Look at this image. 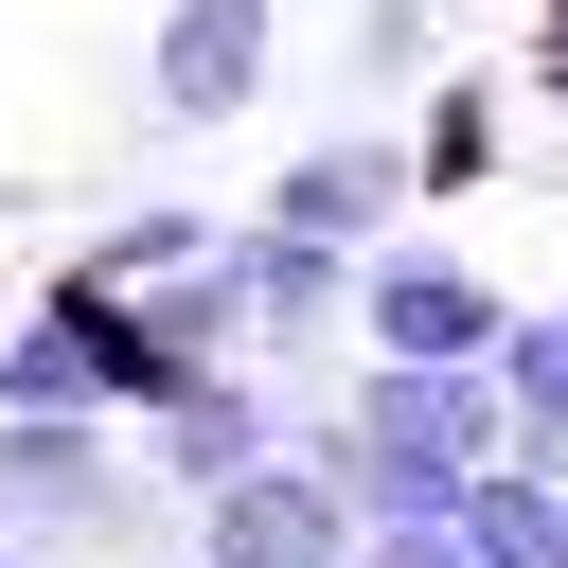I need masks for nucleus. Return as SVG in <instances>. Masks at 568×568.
<instances>
[{
  "label": "nucleus",
  "instance_id": "nucleus-1",
  "mask_svg": "<svg viewBox=\"0 0 568 568\" xmlns=\"http://www.w3.org/2000/svg\"><path fill=\"white\" fill-rule=\"evenodd\" d=\"M320 462L355 515H444L497 462V355H373V390L320 426Z\"/></svg>",
  "mask_w": 568,
  "mask_h": 568
},
{
  "label": "nucleus",
  "instance_id": "nucleus-2",
  "mask_svg": "<svg viewBox=\"0 0 568 568\" xmlns=\"http://www.w3.org/2000/svg\"><path fill=\"white\" fill-rule=\"evenodd\" d=\"M195 568H355L337 462H248V479H213V550H195Z\"/></svg>",
  "mask_w": 568,
  "mask_h": 568
},
{
  "label": "nucleus",
  "instance_id": "nucleus-3",
  "mask_svg": "<svg viewBox=\"0 0 568 568\" xmlns=\"http://www.w3.org/2000/svg\"><path fill=\"white\" fill-rule=\"evenodd\" d=\"M355 320H373V355H497V284L462 266V248H373L355 266Z\"/></svg>",
  "mask_w": 568,
  "mask_h": 568
},
{
  "label": "nucleus",
  "instance_id": "nucleus-4",
  "mask_svg": "<svg viewBox=\"0 0 568 568\" xmlns=\"http://www.w3.org/2000/svg\"><path fill=\"white\" fill-rule=\"evenodd\" d=\"M266 18H284V0H178V18H160V106H178V124H231V106L266 89Z\"/></svg>",
  "mask_w": 568,
  "mask_h": 568
},
{
  "label": "nucleus",
  "instance_id": "nucleus-5",
  "mask_svg": "<svg viewBox=\"0 0 568 568\" xmlns=\"http://www.w3.org/2000/svg\"><path fill=\"white\" fill-rule=\"evenodd\" d=\"M444 532H462V568H568V462H479L444 497Z\"/></svg>",
  "mask_w": 568,
  "mask_h": 568
},
{
  "label": "nucleus",
  "instance_id": "nucleus-6",
  "mask_svg": "<svg viewBox=\"0 0 568 568\" xmlns=\"http://www.w3.org/2000/svg\"><path fill=\"white\" fill-rule=\"evenodd\" d=\"M231 284H248V320H266V337H320V320L355 302V248H337V231H284V213H266V231H231Z\"/></svg>",
  "mask_w": 568,
  "mask_h": 568
},
{
  "label": "nucleus",
  "instance_id": "nucleus-7",
  "mask_svg": "<svg viewBox=\"0 0 568 568\" xmlns=\"http://www.w3.org/2000/svg\"><path fill=\"white\" fill-rule=\"evenodd\" d=\"M390 195H408V142H373V124H355V142H320V160H284V195H266V213H284V231H373Z\"/></svg>",
  "mask_w": 568,
  "mask_h": 568
},
{
  "label": "nucleus",
  "instance_id": "nucleus-8",
  "mask_svg": "<svg viewBox=\"0 0 568 568\" xmlns=\"http://www.w3.org/2000/svg\"><path fill=\"white\" fill-rule=\"evenodd\" d=\"M160 462H178L195 497H213V479H248V462H266V390H231V373H178V390H160Z\"/></svg>",
  "mask_w": 568,
  "mask_h": 568
},
{
  "label": "nucleus",
  "instance_id": "nucleus-9",
  "mask_svg": "<svg viewBox=\"0 0 568 568\" xmlns=\"http://www.w3.org/2000/svg\"><path fill=\"white\" fill-rule=\"evenodd\" d=\"M89 390H106V320H89V284H71L53 320L0 337V408H89Z\"/></svg>",
  "mask_w": 568,
  "mask_h": 568
},
{
  "label": "nucleus",
  "instance_id": "nucleus-10",
  "mask_svg": "<svg viewBox=\"0 0 568 568\" xmlns=\"http://www.w3.org/2000/svg\"><path fill=\"white\" fill-rule=\"evenodd\" d=\"M497 426H515V462H568V302L497 320Z\"/></svg>",
  "mask_w": 568,
  "mask_h": 568
},
{
  "label": "nucleus",
  "instance_id": "nucleus-11",
  "mask_svg": "<svg viewBox=\"0 0 568 568\" xmlns=\"http://www.w3.org/2000/svg\"><path fill=\"white\" fill-rule=\"evenodd\" d=\"M426 36H444L426 0H355V71H373V89H390V71H426Z\"/></svg>",
  "mask_w": 568,
  "mask_h": 568
},
{
  "label": "nucleus",
  "instance_id": "nucleus-12",
  "mask_svg": "<svg viewBox=\"0 0 568 568\" xmlns=\"http://www.w3.org/2000/svg\"><path fill=\"white\" fill-rule=\"evenodd\" d=\"M355 568H462L444 515H355Z\"/></svg>",
  "mask_w": 568,
  "mask_h": 568
},
{
  "label": "nucleus",
  "instance_id": "nucleus-13",
  "mask_svg": "<svg viewBox=\"0 0 568 568\" xmlns=\"http://www.w3.org/2000/svg\"><path fill=\"white\" fill-rule=\"evenodd\" d=\"M532 89H550V106H568V0H550V18H532Z\"/></svg>",
  "mask_w": 568,
  "mask_h": 568
},
{
  "label": "nucleus",
  "instance_id": "nucleus-14",
  "mask_svg": "<svg viewBox=\"0 0 568 568\" xmlns=\"http://www.w3.org/2000/svg\"><path fill=\"white\" fill-rule=\"evenodd\" d=\"M0 568H18V550H0Z\"/></svg>",
  "mask_w": 568,
  "mask_h": 568
}]
</instances>
